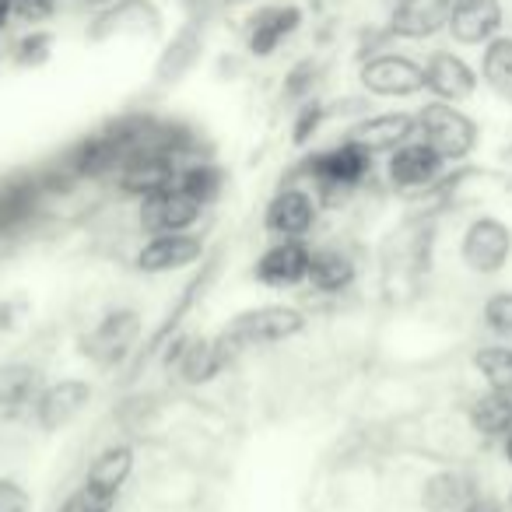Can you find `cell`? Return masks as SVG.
I'll list each match as a JSON object with an SVG mask.
<instances>
[{
    "label": "cell",
    "mask_w": 512,
    "mask_h": 512,
    "mask_svg": "<svg viewBox=\"0 0 512 512\" xmlns=\"http://www.w3.org/2000/svg\"><path fill=\"white\" fill-rule=\"evenodd\" d=\"M316 81H320V64H316V60H299V64L285 74V99H292V102L313 99Z\"/></svg>",
    "instance_id": "obj_34"
},
{
    "label": "cell",
    "mask_w": 512,
    "mask_h": 512,
    "mask_svg": "<svg viewBox=\"0 0 512 512\" xmlns=\"http://www.w3.org/2000/svg\"><path fill=\"white\" fill-rule=\"evenodd\" d=\"M481 316H484V327H488L491 334L502 337V341H512V292L491 295V299L484 302Z\"/></svg>",
    "instance_id": "obj_35"
},
{
    "label": "cell",
    "mask_w": 512,
    "mask_h": 512,
    "mask_svg": "<svg viewBox=\"0 0 512 512\" xmlns=\"http://www.w3.org/2000/svg\"><path fill=\"white\" fill-rule=\"evenodd\" d=\"M92 404V383L85 379H60V383L43 386L36 397V425L43 432H60Z\"/></svg>",
    "instance_id": "obj_13"
},
{
    "label": "cell",
    "mask_w": 512,
    "mask_h": 512,
    "mask_svg": "<svg viewBox=\"0 0 512 512\" xmlns=\"http://www.w3.org/2000/svg\"><path fill=\"white\" fill-rule=\"evenodd\" d=\"M449 11L453 0H397L386 29L393 39H432L449 25Z\"/></svg>",
    "instance_id": "obj_17"
},
{
    "label": "cell",
    "mask_w": 512,
    "mask_h": 512,
    "mask_svg": "<svg viewBox=\"0 0 512 512\" xmlns=\"http://www.w3.org/2000/svg\"><path fill=\"white\" fill-rule=\"evenodd\" d=\"M502 0H453L449 11V36L460 46H484L502 32Z\"/></svg>",
    "instance_id": "obj_16"
},
{
    "label": "cell",
    "mask_w": 512,
    "mask_h": 512,
    "mask_svg": "<svg viewBox=\"0 0 512 512\" xmlns=\"http://www.w3.org/2000/svg\"><path fill=\"white\" fill-rule=\"evenodd\" d=\"M414 116H418L421 141L432 144L446 165L470 158V151H474L477 141H481V130H477V123L470 120L463 109H456L453 102H439V99L425 102V106H421Z\"/></svg>",
    "instance_id": "obj_3"
},
{
    "label": "cell",
    "mask_w": 512,
    "mask_h": 512,
    "mask_svg": "<svg viewBox=\"0 0 512 512\" xmlns=\"http://www.w3.org/2000/svg\"><path fill=\"white\" fill-rule=\"evenodd\" d=\"M302 25L299 4H267V8L253 11L246 22V50L253 57H274L285 39H292Z\"/></svg>",
    "instance_id": "obj_12"
},
{
    "label": "cell",
    "mask_w": 512,
    "mask_h": 512,
    "mask_svg": "<svg viewBox=\"0 0 512 512\" xmlns=\"http://www.w3.org/2000/svg\"><path fill=\"white\" fill-rule=\"evenodd\" d=\"M15 4V18L25 25H43L53 18V11H57L60 0H11Z\"/></svg>",
    "instance_id": "obj_36"
},
{
    "label": "cell",
    "mask_w": 512,
    "mask_h": 512,
    "mask_svg": "<svg viewBox=\"0 0 512 512\" xmlns=\"http://www.w3.org/2000/svg\"><path fill=\"white\" fill-rule=\"evenodd\" d=\"M460 512H505V502H498L495 495H481V491H477Z\"/></svg>",
    "instance_id": "obj_38"
},
{
    "label": "cell",
    "mask_w": 512,
    "mask_h": 512,
    "mask_svg": "<svg viewBox=\"0 0 512 512\" xmlns=\"http://www.w3.org/2000/svg\"><path fill=\"white\" fill-rule=\"evenodd\" d=\"M327 106H323L320 99H306L299 106V113H295V127H292V144L295 148H302V144H309L316 134H320V127L327 123Z\"/></svg>",
    "instance_id": "obj_33"
},
{
    "label": "cell",
    "mask_w": 512,
    "mask_h": 512,
    "mask_svg": "<svg viewBox=\"0 0 512 512\" xmlns=\"http://www.w3.org/2000/svg\"><path fill=\"white\" fill-rule=\"evenodd\" d=\"M85 4H95V8H102V4H113V0H85Z\"/></svg>",
    "instance_id": "obj_41"
},
{
    "label": "cell",
    "mask_w": 512,
    "mask_h": 512,
    "mask_svg": "<svg viewBox=\"0 0 512 512\" xmlns=\"http://www.w3.org/2000/svg\"><path fill=\"white\" fill-rule=\"evenodd\" d=\"M200 214H204V204L197 197H190L179 183L141 200V228L148 235L190 232L200 221Z\"/></svg>",
    "instance_id": "obj_9"
},
{
    "label": "cell",
    "mask_w": 512,
    "mask_h": 512,
    "mask_svg": "<svg viewBox=\"0 0 512 512\" xmlns=\"http://www.w3.org/2000/svg\"><path fill=\"white\" fill-rule=\"evenodd\" d=\"M509 155H512V151H509Z\"/></svg>",
    "instance_id": "obj_43"
},
{
    "label": "cell",
    "mask_w": 512,
    "mask_h": 512,
    "mask_svg": "<svg viewBox=\"0 0 512 512\" xmlns=\"http://www.w3.org/2000/svg\"><path fill=\"white\" fill-rule=\"evenodd\" d=\"M116 498H120V491H109L85 477V481L64 498V505H60L57 512H113Z\"/></svg>",
    "instance_id": "obj_31"
},
{
    "label": "cell",
    "mask_w": 512,
    "mask_h": 512,
    "mask_svg": "<svg viewBox=\"0 0 512 512\" xmlns=\"http://www.w3.org/2000/svg\"><path fill=\"white\" fill-rule=\"evenodd\" d=\"M309 260L313 249L302 239H278L256 260V281L267 288H295L309 278Z\"/></svg>",
    "instance_id": "obj_15"
},
{
    "label": "cell",
    "mask_w": 512,
    "mask_h": 512,
    "mask_svg": "<svg viewBox=\"0 0 512 512\" xmlns=\"http://www.w3.org/2000/svg\"><path fill=\"white\" fill-rule=\"evenodd\" d=\"M46 183L36 176H11L0 183V235L18 232L36 214Z\"/></svg>",
    "instance_id": "obj_21"
},
{
    "label": "cell",
    "mask_w": 512,
    "mask_h": 512,
    "mask_svg": "<svg viewBox=\"0 0 512 512\" xmlns=\"http://www.w3.org/2000/svg\"><path fill=\"white\" fill-rule=\"evenodd\" d=\"M176 183L207 207L221 197V190H225V172L211 162H197V165H190V169H179Z\"/></svg>",
    "instance_id": "obj_29"
},
{
    "label": "cell",
    "mask_w": 512,
    "mask_h": 512,
    "mask_svg": "<svg viewBox=\"0 0 512 512\" xmlns=\"http://www.w3.org/2000/svg\"><path fill=\"white\" fill-rule=\"evenodd\" d=\"M204 260V239L193 232H165V235H151L141 249H137V271L144 274H169V271H183Z\"/></svg>",
    "instance_id": "obj_10"
},
{
    "label": "cell",
    "mask_w": 512,
    "mask_h": 512,
    "mask_svg": "<svg viewBox=\"0 0 512 512\" xmlns=\"http://www.w3.org/2000/svg\"><path fill=\"white\" fill-rule=\"evenodd\" d=\"M0 512H32V495L11 477H0Z\"/></svg>",
    "instance_id": "obj_37"
},
{
    "label": "cell",
    "mask_w": 512,
    "mask_h": 512,
    "mask_svg": "<svg viewBox=\"0 0 512 512\" xmlns=\"http://www.w3.org/2000/svg\"><path fill=\"white\" fill-rule=\"evenodd\" d=\"M144 323L134 309H113L95 323L92 334L81 337V355H88L95 365H120L134 351Z\"/></svg>",
    "instance_id": "obj_6"
},
{
    "label": "cell",
    "mask_w": 512,
    "mask_h": 512,
    "mask_svg": "<svg viewBox=\"0 0 512 512\" xmlns=\"http://www.w3.org/2000/svg\"><path fill=\"white\" fill-rule=\"evenodd\" d=\"M43 393V376L29 362H8L0 365V411H18L32 407Z\"/></svg>",
    "instance_id": "obj_25"
},
{
    "label": "cell",
    "mask_w": 512,
    "mask_h": 512,
    "mask_svg": "<svg viewBox=\"0 0 512 512\" xmlns=\"http://www.w3.org/2000/svg\"><path fill=\"white\" fill-rule=\"evenodd\" d=\"M358 81L376 99H411V95L425 92V67L418 60L404 57V53L383 50L376 57L362 60Z\"/></svg>",
    "instance_id": "obj_5"
},
{
    "label": "cell",
    "mask_w": 512,
    "mask_h": 512,
    "mask_svg": "<svg viewBox=\"0 0 512 512\" xmlns=\"http://www.w3.org/2000/svg\"><path fill=\"white\" fill-rule=\"evenodd\" d=\"M442 155L425 141H407L397 151H390V162H386V176L397 190L404 193H425L432 190L442 179Z\"/></svg>",
    "instance_id": "obj_8"
},
{
    "label": "cell",
    "mask_w": 512,
    "mask_h": 512,
    "mask_svg": "<svg viewBox=\"0 0 512 512\" xmlns=\"http://www.w3.org/2000/svg\"><path fill=\"white\" fill-rule=\"evenodd\" d=\"M53 57V32L32 29L15 43V64L18 67H43Z\"/></svg>",
    "instance_id": "obj_32"
},
{
    "label": "cell",
    "mask_w": 512,
    "mask_h": 512,
    "mask_svg": "<svg viewBox=\"0 0 512 512\" xmlns=\"http://www.w3.org/2000/svg\"><path fill=\"white\" fill-rule=\"evenodd\" d=\"M306 281L323 295L348 292L355 285V264H351V256L341 253V249H313Z\"/></svg>",
    "instance_id": "obj_24"
},
{
    "label": "cell",
    "mask_w": 512,
    "mask_h": 512,
    "mask_svg": "<svg viewBox=\"0 0 512 512\" xmlns=\"http://www.w3.org/2000/svg\"><path fill=\"white\" fill-rule=\"evenodd\" d=\"M228 365L225 351L218 348L214 337H197V341H186L183 351L176 358V372L186 386H204L211 379L221 376V369Z\"/></svg>",
    "instance_id": "obj_22"
},
{
    "label": "cell",
    "mask_w": 512,
    "mask_h": 512,
    "mask_svg": "<svg viewBox=\"0 0 512 512\" xmlns=\"http://www.w3.org/2000/svg\"><path fill=\"white\" fill-rule=\"evenodd\" d=\"M467 421L484 439H502L512 428V393L488 390L484 397H477L474 404L467 407Z\"/></svg>",
    "instance_id": "obj_26"
},
{
    "label": "cell",
    "mask_w": 512,
    "mask_h": 512,
    "mask_svg": "<svg viewBox=\"0 0 512 512\" xmlns=\"http://www.w3.org/2000/svg\"><path fill=\"white\" fill-rule=\"evenodd\" d=\"M509 256H512V228L502 218L481 214V218L470 221L460 239V260L470 274L491 278V274L505 271Z\"/></svg>",
    "instance_id": "obj_4"
},
{
    "label": "cell",
    "mask_w": 512,
    "mask_h": 512,
    "mask_svg": "<svg viewBox=\"0 0 512 512\" xmlns=\"http://www.w3.org/2000/svg\"><path fill=\"white\" fill-rule=\"evenodd\" d=\"M418 134V116L414 113H379L365 116L348 130V141L362 144L365 151H397L400 144H407Z\"/></svg>",
    "instance_id": "obj_18"
},
{
    "label": "cell",
    "mask_w": 512,
    "mask_h": 512,
    "mask_svg": "<svg viewBox=\"0 0 512 512\" xmlns=\"http://www.w3.org/2000/svg\"><path fill=\"white\" fill-rule=\"evenodd\" d=\"M200 53H204V32H200L197 22H186L176 36L165 43V50L158 53L155 64V81L158 85H176L186 74L197 67Z\"/></svg>",
    "instance_id": "obj_20"
},
{
    "label": "cell",
    "mask_w": 512,
    "mask_h": 512,
    "mask_svg": "<svg viewBox=\"0 0 512 512\" xmlns=\"http://www.w3.org/2000/svg\"><path fill=\"white\" fill-rule=\"evenodd\" d=\"M502 456H505V463H509V467H512V428L502 435Z\"/></svg>",
    "instance_id": "obj_40"
},
{
    "label": "cell",
    "mask_w": 512,
    "mask_h": 512,
    "mask_svg": "<svg viewBox=\"0 0 512 512\" xmlns=\"http://www.w3.org/2000/svg\"><path fill=\"white\" fill-rule=\"evenodd\" d=\"M176 179H179V165L176 155H169V151H134L116 169V186L127 197L137 200L169 190V186H176Z\"/></svg>",
    "instance_id": "obj_7"
},
{
    "label": "cell",
    "mask_w": 512,
    "mask_h": 512,
    "mask_svg": "<svg viewBox=\"0 0 512 512\" xmlns=\"http://www.w3.org/2000/svg\"><path fill=\"white\" fill-rule=\"evenodd\" d=\"M477 495L474 481L463 470H439L421 484V505L425 512H460Z\"/></svg>",
    "instance_id": "obj_23"
},
{
    "label": "cell",
    "mask_w": 512,
    "mask_h": 512,
    "mask_svg": "<svg viewBox=\"0 0 512 512\" xmlns=\"http://www.w3.org/2000/svg\"><path fill=\"white\" fill-rule=\"evenodd\" d=\"M299 172L306 179H313L323 204H337V200L348 197V193L372 172V151H365L362 144L344 137L334 148L309 155L306 162L299 165Z\"/></svg>",
    "instance_id": "obj_2"
},
{
    "label": "cell",
    "mask_w": 512,
    "mask_h": 512,
    "mask_svg": "<svg viewBox=\"0 0 512 512\" xmlns=\"http://www.w3.org/2000/svg\"><path fill=\"white\" fill-rule=\"evenodd\" d=\"M481 78L498 99L512 102V36H502V32H498L495 39L484 43Z\"/></svg>",
    "instance_id": "obj_27"
},
{
    "label": "cell",
    "mask_w": 512,
    "mask_h": 512,
    "mask_svg": "<svg viewBox=\"0 0 512 512\" xmlns=\"http://www.w3.org/2000/svg\"><path fill=\"white\" fill-rule=\"evenodd\" d=\"M316 225V197L302 186H281L264 211V228L274 239H306Z\"/></svg>",
    "instance_id": "obj_11"
},
{
    "label": "cell",
    "mask_w": 512,
    "mask_h": 512,
    "mask_svg": "<svg viewBox=\"0 0 512 512\" xmlns=\"http://www.w3.org/2000/svg\"><path fill=\"white\" fill-rule=\"evenodd\" d=\"M11 18H15V4H11V0H0V32L8 29Z\"/></svg>",
    "instance_id": "obj_39"
},
{
    "label": "cell",
    "mask_w": 512,
    "mask_h": 512,
    "mask_svg": "<svg viewBox=\"0 0 512 512\" xmlns=\"http://www.w3.org/2000/svg\"><path fill=\"white\" fill-rule=\"evenodd\" d=\"M306 330V313L295 306H256V309H246V313L232 316L225 323L214 341L218 348L225 351V358L232 362V355L246 348H260V344H281V341H292Z\"/></svg>",
    "instance_id": "obj_1"
},
{
    "label": "cell",
    "mask_w": 512,
    "mask_h": 512,
    "mask_svg": "<svg viewBox=\"0 0 512 512\" xmlns=\"http://www.w3.org/2000/svg\"><path fill=\"white\" fill-rule=\"evenodd\" d=\"M477 71L453 50H435L425 60V88L439 102H467L477 92Z\"/></svg>",
    "instance_id": "obj_14"
},
{
    "label": "cell",
    "mask_w": 512,
    "mask_h": 512,
    "mask_svg": "<svg viewBox=\"0 0 512 512\" xmlns=\"http://www.w3.org/2000/svg\"><path fill=\"white\" fill-rule=\"evenodd\" d=\"M158 32L162 29V15L151 0H113L106 11L92 22L88 36L92 39H109L120 32Z\"/></svg>",
    "instance_id": "obj_19"
},
{
    "label": "cell",
    "mask_w": 512,
    "mask_h": 512,
    "mask_svg": "<svg viewBox=\"0 0 512 512\" xmlns=\"http://www.w3.org/2000/svg\"><path fill=\"white\" fill-rule=\"evenodd\" d=\"M505 512H512V491H509V498H505Z\"/></svg>",
    "instance_id": "obj_42"
},
{
    "label": "cell",
    "mask_w": 512,
    "mask_h": 512,
    "mask_svg": "<svg viewBox=\"0 0 512 512\" xmlns=\"http://www.w3.org/2000/svg\"><path fill=\"white\" fill-rule=\"evenodd\" d=\"M474 369L495 393H512V348H481L474 351Z\"/></svg>",
    "instance_id": "obj_30"
},
{
    "label": "cell",
    "mask_w": 512,
    "mask_h": 512,
    "mask_svg": "<svg viewBox=\"0 0 512 512\" xmlns=\"http://www.w3.org/2000/svg\"><path fill=\"white\" fill-rule=\"evenodd\" d=\"M130 474H134V449L130 446H106L99 456L92 460V467H88V481L102 484V488L109 491H120L123 484L130 481Z\"/></svg>",
    "instance_id": "obj_28"
}]
</instances>
